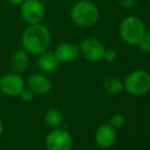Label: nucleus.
Masks as SVG:
<instances>
[{
	"label": "nucleus",
	"mask_w": 150,
	"mask_h": 150,
	"mask_svg": "<svg viewBox=\"0 0 150 150\" xmlns=\"http://www.w3.org/2000/svg\"><path fill=\"white\" fill-rule=\"evenodd\" d=\"M30 54L24 50L18 49L12 54L11 58L9 61V67L10 69L12 71V73L16 74H23L29 67V63H30Z\"/></svg>",
	"instance_id": "ddd939ff"
},
{
	"label": "nucleus",
	"mask_w": 150,
	"mask_h": 150,
	"mask_svg": "<svg viewBox=\"0 0 150 150\" xmlns=\"http://www.w3.org/2000/svg\"><path fill=\"white\" fill-rule=\"evenodd\" d=\"M21 16L28 25L42 23L45 16V7L40 0H25L21 4Z\"/></svg>",
	"instance_id": "39448f33"
},
{
	"label": "nucleus",
	"mask_w": 150,
	"mask_h": 150,
	"mask_svg": "<svg viewBox=\"0 0 150 150\" xmlns=\"http://www.w3.org/2000/svg\"><path fill=\"white\" fill-rule=\"evenodd\" d=\"M103 89L105 90V92L110 95L119 94L124 90V83L117 78H110V79H107L104 82Z\"/></svg>",
	"instance_id": "2eb2a0df"
},
{
	"label": "nucleus",
	"mask_w": 150,
	"mask_h": 150,
	"mask_svg": "<svg viewBox=\"0 0 150 150\" xmlns=\"http://www.w3.org/2000/svg\"><path fill=\"white\" fill-rule=\"evenodd\" d=\"M54 54L59 62L69 63L77 60L81 55L80 46L71 42H64L57 45L54 49Z\"/></svg>",
	"instance_id": "1a4fd4ad"
},
{
	"label": "nucleus",
	"mask_w": 150,
	"mask_h": 150,
	"mask_svg": "<svg viewBox=\"0 0 150 150\" xmlns=\"http://www.w3.org/2000/svg\"><path fill=\"white\" fill-rule=\"evenodd\" d=\"M20 96H21V98H22V100L25 101V102H31V101H33L34 97H35V94H34L29 88H25V89L21 92Z\"/></svg>",
	"instance_id": "a211bd4d"
},
{
	"label": "nucleus",
	"mask_w": 150,
	"mask_h": 150,
	"mask_svg": "<svg viewBox=\"0 0 150 150\" xmlns=\"http://www.w3.org/2000/svg\"><path fill=\"white\" fill-rule=\"evenodd\" d=\"M144 39H146L147 41L150 43V28L148 29V30L146 31V33H145V37H144Z\"/></svg>",
	"instance_id": "4be33fe9"
},
{
	"label": "nucleus",
	"mask_w": 150,
	"mask_h": 150,
	"mask_svg": "<svg viewBox=\"0 0 150 150\" xmlns=\"http://www.w3.org/2000/svg\"><path fill=\"white\" fill-rule=\"evenodd\" d=\"M3 124H2L1 120H0V137L2 136V134H3Z\"/></svg>",
	"instance_id": "5701e85b"
},
{
	"label": "nucleus",
	"mask_w": 150,
	"mask_h": 150,
	"mask_svg": "<svg viewBox=\"0 0 150 150\" xmlns=\"http://www.w3.org/2000/svg\"><path fill=\"white\" fill-rule=\"evenodd\" d=\"M73 144V138L71 134L58 128L52 129L45 139L47 150H71Z\"/></svg>",
	"instance_id": "423d86ee"
},
{
	"label": "nucleus",
	"mask_w": 150,
	"mask_h": 150,
	"mask_svg": "<svg viewBox=\"0 0 150 150\" xmlns=\"http://www.w3.org/2000/svg\"><path fill=\"white\" fill-rule=\"evenodd\" d=\"M147 1H148V2H149V3H150V0H147Z\"/></svg>",
	"instance_id": "393cba45"
},
{
	"label": "nucleus",
	"mask_w": 150,
	"mask_h": 150,
	"mask_svg": "<svg viewBox=\"0 0 150 150\" xmlns=\"http://www.w3.org/2000/svg\"><path fill=\"white\" fill-rule=\"evenodd\" d=\"M59 61L56 58L54 52H51L49 50L43 52V53L38 55L37 65L42 73L50 74L55 71L59 67Z\"/></svg>",
	"instance_id": "f8f14e48"
},
{
	"label": "nucleus",
	"mask_w": 150,
	"mask_h": 150,
	"mask_svg": "<svg viewBox=\"0 0 150 150\" xmlns=\"http://www.w3.org/2000/svg\"><path fill=\"white\" fill-rule=\"evenodd\" d=\"M27 86L35 95L47 94L51 90V81L43 74H32L27 79Z\"/></svg>",
	"instance_id": "9b49d317"
},
{
	"label": "nucleus",
	"mask_w": 150,
	"mask_h": 150,
	"mask_svg": "<svg viewBox=\"0 0 150 150\" xmlns=\"http://www.w3.org/2000/svg\"><path fill=\"white\" fill-rule=\"evenodd\" d=\"M45 124L51 129H57L62 125L63 122V115L57 108H50L46 111L45 117Z\"/></svg>",
	"instance_id": "4468645a"
},
{
	"label": "nucleus",
	"mask_w": 150,
	"mask_h": 150,
	"mask_svg": "<svg viewBox=\"0 0 150 150\" xmlns=\"http://www.w3.org/2000/svg\"><path fill=\"white\" fill-rule=\"evenodd\" d=\"M125 117L122 115H120V113H117V115H113L112 117H110V120H109V125H110L112 128H115V130L117 129H120L124 127L125 125Z\"/></svg>",
	"instance_id": "dca6fc26"
},
{
	"label": "nucleus",
	"mask_w": 150,
	"mask_h": 150,
	"mask_svg": "<svg viewBox=\"0 0 150 150\" xmlns=\"http://www.w3.org/2000/svg\"><path fill=\"white\" fill-rule=\"evenodd\" d=\"M120 4L126 9H130L135 6L136 0H120Z\"/></svg>",
	"instance_id": "aec40b11"
},
{
	"label": "nucleus",
	"mask_w": 150,
	"mask_h": 150,
	"mask_svg": "<svg viewBox=\"0 0 150 150\" xmlns=\"http://www.w3.org/2000/svg\"><path fill=\"white\" fill-rule=\"evenodd\" d=\"M100 12L96 5L90 0L77 1L71 8L69 18L80 28H91L97 24Z\"/></svg>",
	"instance_id": "7ed1b4c3"
},
{
	"label": "nucleus",
	"mask_w": 150,
	"mask_h": 150,
	"mask_svg": "<svg viewBox=\"0 0 150 150\" xmlns=\"http://www.w3.org/2000/svg\"><path fill=\"white\" fill-rule=\"evenodd\" d=\"M138 47H139V49L142 52H144V53H149L150 52V43L146 39H143L142 41L139 43Z\"/></svg>",
	"instance_id": "6ab92c4d"
},
{
	"label": "nucleus",
	"mask_w": 150,
	"mask_h": 150,
	"mask_svg": "<svg viewBox=\"0 0 150 150\" xmlns=\"http://www.w3.org/2000/svg\"><path fill=\"white\" fill-rule=\"evenodd\" d=\"M81 54L90 62H98L103 59L105 46L99 39L89 37L84 39L80 45Z\"/></svg>",
	"instance_id": "6e6552de"
},
{
	"label": "nucleus",
	"mask_w": 150,
	"mask_h": 150,
	"mask_svg": "<svg viewBox=\"0 0 150 150\" xmlns=\"http://www.w3.org/2000/svg\"><path fill=\"white\" fill-rule=\"evenodd\" d=\"M117 141L115 129L110 125H101L95 132V142L99 147L108 149L115 145Z\"/></svg>",
	"instance_id": "9d476101"
},
{
	"label": "nucleus",
	"mask_w": 150,
	"mask_h": 150,
	"mask_svg": "<svg viewBox=\"0 0 150 150\" xmlns=\"http://www.w3.org/2000/svg\"><path fill=\"white\" fill-rule=\"evenodd\" d=\"M6 1L8 2V3L12 4V5H21V4L23 3V2L25 1V0H6Z\"/></svg>",
	"instance_id": "412c9836"
},
{
	"label": "nucleus",
	"mask_w": 150,
	"mask_h": 150,
	"mask_svg": "<svg viewBox=\"0 0 150 150\" xmlns=\"http://www.w3.org/2000/svg\"><path fill=\"white\" fill-rule=\"evenodd\" d=\"M51 32L43 24L29 25L22 35V48L32 55L47 51L51 45Z\"/></svg>",
	"instance_id": "f257e3e1"
},
{
	"label": "nucleus",
	"mask_w": 150,
	"mask_h": 150,
	"mask_svg": "<svg viewBox=\"0 0 150 150\" xmlns=\"http://www.w3.org/2000/svg\"><path fill=\"white\" fill-rule=\"evenodd\" d=\"M117 58V53L115 49L111 48H105L104 54H103V60L106 62H113Z\"/></svg>",
	"instance_id": "f3484780"
},
{
	"label": "nucleus",
	"mask_w": 150,
	"mask_h": 150,
	"mask_svg": "<svg viewBox=\"0 0 150 150\" xmlns=\"http://www.w3.org/2000/svg\"><path fill=\"white\" fill-rule=\"evenodd\" d=\"M124 89L132 96H143L150 91V74L138 69L130 73L125 79Z\"/></svg>",
	"instance_id": "20e7f679"
},
{
	"label": "nucleus",
	"mask_w": 150,
	"mask_h": 150,
	"mask_svg": "<svg viewBox=\"0 0 150 150\" xmlns=\"http://www.w3.org/2000/svg\"><path fill=\"white\" fill-rule=\"evenodd\" d=\"M146 28L144 22L136 16H126L119 26V35L125 44L138 46L144 39Z\"/></svg>",
	"instance_id": "f03ea898"
},
{
	"label": "nucleus",
	"mask_w": 150,
	"mask_h": 150,
	"mask_svg": "<svg viewBox=\"0 0 150 150\" xmlns=\"http://www.w3.org/2000/svg\"><path fill=\"white\" fill-rule=\"evenodd\" d=\"M26 88V82L20 74L8 73L0 79V91L6 96H20L21 92Z\"/></svg>",
	"instance_id": "0eeeda50"
},
{
	"label": "nucleus",
	"mask_w": 150,
	"mask_h": 150,
	"mask_svg": "<svg viewBox=\"0 0 150 150\" xmlns=\"http://www.w3.org/2000/svg\"><path fill=\"white\" fill-rule=\"evenodd\" d=\"M77 1H88V0H77Z\"/></svg>",
	"instance_id": "b1692460"
}]
</instances>
